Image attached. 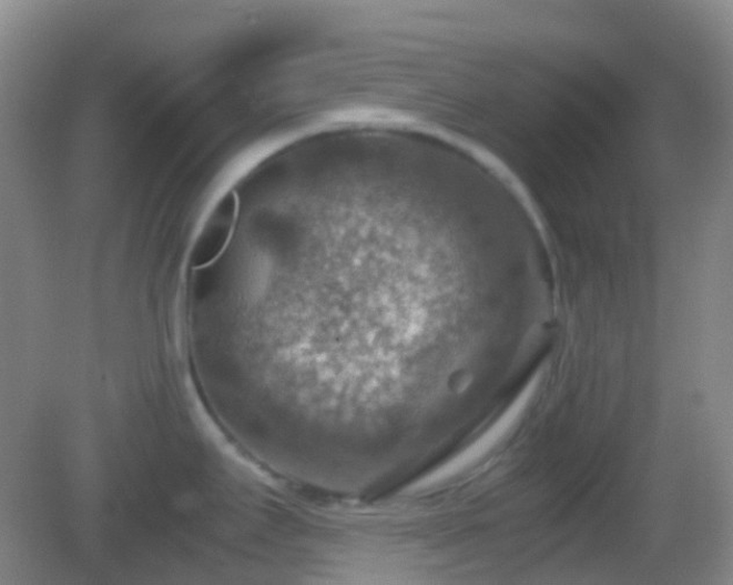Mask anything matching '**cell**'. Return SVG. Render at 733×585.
Masks as SVG:
<instances>
[{"instance_id":"cell-1","label":"cell","mask_w":733,"mask_h":585,"mask_svg":"<svg viewBox=\"0 0 733 585\" xmlns=\"http://www.w3.org/2000/svg\"><path fill=\"white\" fill-rule=\"evenodd\" d=\"M235 213L236 199L234 195H227L221 202L195 246L193 253L195 264H207L218 256L231 238Z\"/></svg>"}]
</instances>
